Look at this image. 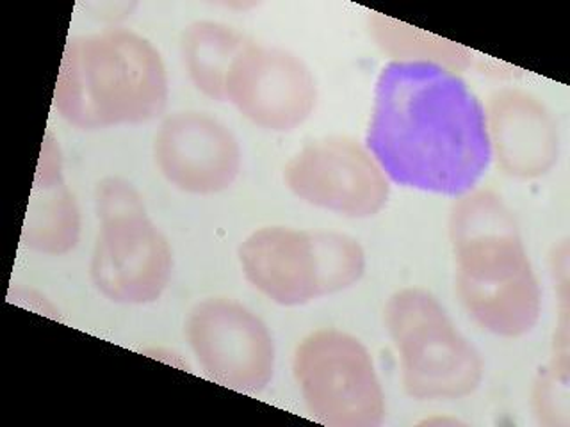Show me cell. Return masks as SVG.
Masks as SVG:
<instances>
[{"instance_id": "6da1fadb", "label": "cell", "mask_w": 570, "mask_h": 427, "mask_svg": "<svg viewBox=\"0 0 570 427\" xmlns=\"http://www.w3.org/2000/svg\"><path fill=\"white\" fill-rule=\"evenodd\" d=\"M367 148L392 182L448 196L471 191L492 157L480 100L433 61L383 68Z\"/></svg>"}, {"instance_id": "7a4b0ae2", "label": "cell", "mask_w": 570, "mask_h": 427, "mask_svg": "<svg viewBox=\"0 0 570 427\" xmlns=\"http://www.w3.org/2000/svg\"><path fill=\"white\" fill-rule=\"evenodd\" d=\"M450 231L456 290L469 316L499 337L531 331L542 292L507 205L494 192H474L454 205Z\"/></svg>"}, {"instance_id": "3957f363", "label": "cell", "mask_w": 570, "mask_h": 427, "mask_svg": "<svg viewBox=\"0 0 570 427\" xmlns=\"http://www.w3.org/2000/svg\"><path fill=\"white\" fill-rule=\"evenodd\" d=\"M168 102L165 62L150 41L106 29L68 41L53 106L77 129L150 121Z\"/></svg>"}, {"instance_id": "277c9868", "label": "cell", "mask_w": 570, "mask_h": 427, "mask_svg": "<svg viewBox=\"0 0 570 427\" xmlns=\"http://www.w3.org/2000/svg\"><path fill=\"white\" fill-rule=\"evenodd\" d=\"M239 260L246 280L284 307L350 289L365 271L364 249L352 237L285 227L254 231Z\"/></svg>"}, {"instance_id": "5b68a950", "label": "cell", "mask_w": 570, "mask_h": 427, "mask_svg": "<svg viewBox=\"0 0 570 427\" xmlns=\"http://www.w3.org/2000/svg\"><path fill=\"white\" fill-rule=\"evenodd\" d=\"M97 209L100 231L91 280L98 292L121 305L157 301L168 287L174 258L141 196L120 178H107L98 183Z\"/></svg>"}, {"instance_id": "8992f818", "label": "cell", "mask_w": 570, "mask_h": 427, "mask_svg": "<svg viewBox=\"0 0 570 427\" xmlns=\"http://www.w3.org/2000/svg\"><path fill=\"white\" fill-rule=\"evenodd\" d=\"M385 322L400 352L403 387L419 400L460 399L480 387L483 364L435 296L403 289L389 299Z\"/></svg>"}, {"instance_id": "52a82bcc", "label": "cell", "mask_w": 570, "mask_h": 427, "mask_svg": "<svg viewBox=\"0 0 570 427\" xmlns=\"http://www.w3.org/2000/svg\"><path fill=\"white\" fill-rule=\"evenodd\" d=\"M294 378L308 414L332 427H376L385 396L364 344L338 329L303 338L294 355Z\"/></svg>"}, {"instance_id": "ba28073f", "label": "cell", "mask_w": 570, "mask_h": 427, "mask_svg": "<svg viewBox=\"0 0 570 427\" xmlns=\"http://www.w3.org/2000/svg\"><path fill=\"white\" fill-rule=\"evenodd\" d=\"M196 360L213 381L245 394H258L275 370V344L263 320L232 299L198 302L186 325Z\"/></svg>"}, {"instance_id": "9c48e42d", "label": "cell", "mask_w": 570, "mask_h": 427, "mask_svg": "<svg viewBox=\"0 0 570 427\" xmlns=\"http://www.w3.org/2000/svg\"><path fill=\"white\" fill-rule=\"evenodd\" d=\"M284 177L299 200L350 218H371L387 203L385 175L352 139L308 142L287 162Z\"/></svg>"}, {"instance_id": "30bf717a", "label": "cell", "mask_w": 570, "mask_h": 427, "mask_svg": "<svg viewBox=\"0 0 570 427\" xmlns=\"http://www.w3.org/2000/svg\"><path fill=\"white\" fill-rule=\"evenodd\" d=\"M227 100L252 123L291 132L314 111L317 89L294 53L249 43L228 73Z\"/></svg>"}, {"instance_id": "8fae6325", "label": "cell", "mask_w": 570, "mask_h": 427, "mask_svg": "<svg viewBox=\"0 0 570 427\" xmlns=\"http://www.w3.org/2000/svg\"><path fill=\"white\" fill-rule=\"evenodd\" d=\"M160 173L180 191L214 195L236 182L240 148L234 133L204 112H177L154 142Z\"/></svg>"}, {"instance_id": "7c38bea8", "label": "cell", "mask_w": 570, "mask_h": 427, "mask_svg": "<svg viewBox=\"0 0 570 427\" xmlns=\"http://www.w3.org/2000/svg\"><path fill=\"white\" fill-rule=\"evenodd\" d=\"M490 147L508 175L537 178L558 160V130L551 112L521 89H501L490 100Z\"/></svg>"}, {"instance_id": "4fadbf2b", "label": "cell", "mask_w": 570, "mask_h": 427, "mask_svg": "<svg viewBox=\"0 0 570 427\" xmlns=\"http://www.w3.org/2000/svg\"><path fill=\"white\" fill-rule=\"evenodd\" d=\"M79 231V209L62 183L59 147L47 133L23 225L22 242L40 254L62 255L76 248Z\"/></svg>"}, {"instance_id": "5bb4252c", "label": "cell", "mask_w": 570, "mask_h": 427, "mask_svg": "<svg viewBox=\"0 0 570 427\" xmlns=\"http://www.w3.org/2000/svg\"><path fill=\"white\" fill-rule=\"evenodd\" d=\"M249 41L223 23H193L183 40L184 64L193 85L214 100H227V80L234 62Z\"/></svg>"}]
</instances>
